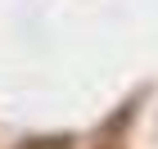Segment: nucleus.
<instances>
[{"mask_svg":"<svg viewBox=\"0 0 158 149\" xmlns=\"http://www.w3.org/2000/svg\"><path fill=\"white\" fill-rule=\"evenodd\" d=\"M18 149H68V136H41V140H27Z\"/></svg>","mask_w":158,"mask_h":149,"instance_id":"obj_1","label":"nucleus"}]
</instances>
